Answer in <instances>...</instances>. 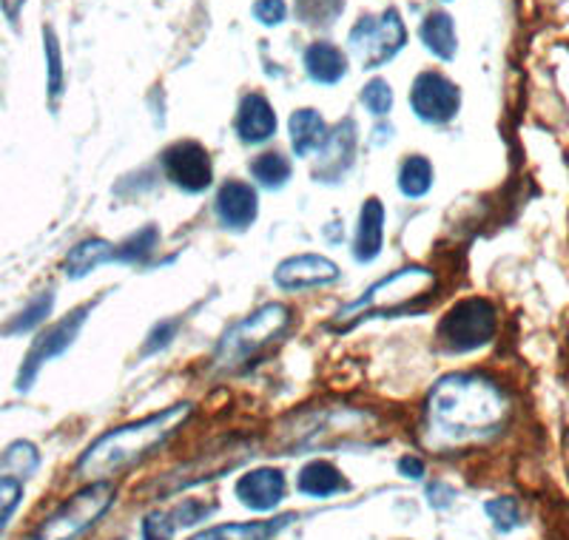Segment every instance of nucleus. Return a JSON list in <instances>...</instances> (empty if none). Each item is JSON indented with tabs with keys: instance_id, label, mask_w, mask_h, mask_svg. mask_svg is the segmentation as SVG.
<instances>
[{
	"instance_id": "f257e3e1",
	"label": "nucleus",
	"mask_w": 569,
	"mask_h": 540,
	"mask_svg": "<svg viewBox=\"0 0 569 540\" xmlns=\"http://www.w3.org/2000/svg\"><path fill=\"white\" fill-rule=\"evenodd\" d=\"M507 398L501 387L478 373H450L427 398V427L441 441L487 436L505 421Z\"/></svg>"
},
{
	"instance_id": "f03ea898",
	"label": "nucleus",
	"mask_w": 569,
	"mask_h": 540,
	"mask_svg": "<svg viewBox=\"0 0 569 540\" xmlns=\"http://www.w3.org/2000/svg\"><path fill=\"white\" fill-rule=\"evenodd\" d=\"M189 416L191 404L183 401L174 404V407H165V410L154 412V416L140 418V421L114 427V430L103 432L92 447L85 449L74 472H78V478H85V481H105V478L120 472V469L143 461L165 438L174 436Z\"/></svg>"
},
{
	"instance_id": "7ed1b4c3",
	"label": "nucleus",
	"mask_w": 569,
	"mask_h": 540,
	"mask_svg": "<svg viewBox=\"0 0 569 540\" xmlns=\"http://www.w3.org/2000/svg\"><path fill=\"white\" fill-rule=\"evenodd\" d=\"M433 287H436V274H433L430 267H399V271H393L385 279L367 287L359 299L342 307L336 313V327L345 330V327L356 325V322L367 319V316H390L396 310H407L410 302L427 296Z\"/></svg>"
},
{
	"instance_id": "20e7f679",
	"label": "nucleus",
	"mask_w": 569,
	"mask_h": 540,
	"mask_svg": "<svg viewBox=\"0 0 569 540\" xmlns=\"http://www.w3.org/2000/svg\"><path fill=\"white\" fill-rule=\"evenodd\" d=\"M291 316H294L291 307H285L282 302H271V305L260 307L251 316H245L243 322H236L234 327L225 330V336L216 345L214 370L231 373L248 365L251 358L260 356L265 347L274 345L282 333L288 330Z\"/></svg>"
},
{
	"instance_id": "39448f33",
	"label": "nucleus",
	"mask_w": 569,
	"mask_h": 540,
	"mask_svg": "<svg viewBox=\"0 0 569 540\" xmlns=\"http://www.w3.org/2000/svg\"><path fill=\"white\" fill-rule=\"evenodd\" d=\"M114 503V483L92 481L74 492L58 512H52L23 540H78L103 518Z\"/></svg>"
},
{
	"instance_id": "423d86ee",
	"label": "nucleus",
	"mask_w": 569,
	"mask_h": 540,
	"mask_svg": "<svg viewBox=\"0 0 569 540\" xmlns=\"http://www.w3.org/2000/svg\"><path fill=\"white\" fill-rule=\"evenodd\" d=\"M496 325L498 316L492 302L470 296V299L456 302L445 313V319L439 322V339L450 353H470L490 345L496 336Z\"/></svg>"
},
{
	"instance_id": "0eeeda50",
	"label": "nucleus",
	"mask_w": 569,
	"mask_h": 540,
	"mask_svg": "<svg viewBox=\"0 0 569 540\" xmlns=\"http://www.w3.org/2000/svg\"><path fill=\"white\" fill-rule=\"evenodd\" d=\"M94 305H98V302H85V305L74 307L72 313H65L63 319L54 322L52 327H47L43 333H38V339L32 342L27 358H23V365H20V373H18V390L20 393L32 390V385L38 381V376H40V370H43V367H47L52 358L63 356V353L74 345V339H78L80 330H83L85 319H89V313L94 310Z\"/></svg>"
},
{
	"instance_id": "6e6552de",
	"label": "nucleus",
	"mask_w": 569,
	"mask_h": 540,
	"mask_svg": "<svg viewBox=\"0 0 569 540\" xmlns=\"http://www.w3.org/2000/svg\"><path fill=\"white\" fill-rule=\"evenodd\" d=\"M407 29L396 9H387L382 18H362L350 29V49L359 58L362 69H379L405 49Z\"/></svg>"
},
{
	"instance_id": "1a4fd4ad",
	"label": "nucleus",
	"mask_w": 569,
	"mask_h": 540,
	"mask_svg": "<svg viewBox=\"0 0 569 540\" xmlns=\"http://www.w3.org/2000/svg\"><path fill=\"white\" fill-rule=\"evenodd\" d=\"M163 169L171 185H177L185 194H203L214 183V165L196 140H180L163 151Z\"/></svg>"
},
{
	"instance_id": "9d476101",
	"label": "nucleus",
	"mask_w": 569,
	"mask_h": 540,
	"mask_svg": "<svg viewBox=\"0 0 569 540\" xmlns=\"http://www.w3.org/2000/svg\"><path fill=\"white\" fill-rule=\"evenodd\" d=\"M410 105L416 111V118L425 120L430 125L450 123L458 114L461 105V92L453 80H447L439 72H421L413 83Z\"/></svg>"
},
{
	"instance_id": "9b49d317",
	"label": "nucleus",
	"mask_w": 569,
	"mask_h": 540,
	"mask_svg": "<svg viewBox=\"0 0 569 540\" xmlns=\"http://www.w3.org/2000/svg\"><path fill=\"white\" fill-rule=\"evenodd\" d=\"M339 279V265L319 254H299L280 262L274 271V282L282 291L299 294V291H314V287L334 285Z\"/></svg>"
},
{
	"instance_id": "f8f14e48",
	"label": "nucleus",
	"mask_w": 569,
	"mask_h": 540,
	"mask_svg": "<svg viewBox=\"0 0 569 540\" xmlns=\"http://www.w3.org/2000/svg\"><path fill=\"white\" fill-rule=\"evenodd\" d=\"M319 163H316L314 176L319 183H336L356 163V123L354 120H342L319 151Z\"/></svg>"
},
{
	"instance_id": "ddd939ff",
	"label": "nucleus",
	"mask_w": 569,
	"mask_h": 540,
	"mask_svg": "<svg viewBox=\"0 0 569 540\" xmlns=\"http://www.w3.org/2000/svg\"><path fill=\"white\" fill-rule=\"evenodd\" d=\"M216 220L228 231H248L260 214V196L243 180H228L220 185L214 200Z\"/></svg>"
},
{
	"instance_id": "4468645a",
	"label": "nucleus",
	"mask_w": 569,
	"mask_h": 540,
	"mask_svg": "<svg viewBox=\"0 0 569 540\" xmlns=\"http://www.w3.org/2000/svg\"><path fill=\"white\" fill-rule=\"evenodd\" d=\"M285 476L274 467H262L254 469V472H245L240 481H236V498L240 503H245L254 512H271L282 503L285 498Z\"/></svg>"
},
{
	"instance_id": "2eb2a0df",
	"label": "nucleus",
	"mask_w": 569,
	"mask_h": 540,
	"mask_svg": "<svg viewBox=\"0 0 569 540\" xmlns=\"http://www.w3.org/2000/svg\"><path fill=\"white\" fill-rule=\"evenodd\" d=\"M236 137L245 145H260L276 134V111L262 94H245L234 120Z\"/></svg>"
},
{
	"instance_id": "dca6fc26",
	"label": "nucleus",
	"mask_w": 569,
	"mask_h": 540,
	"mask_svg": "<svg viewBox=\"0 0 569 540\" xmlns=\"http://www.w3.org/2000/svg\"><path fill=\"white\" fill-rule=\"evenodd\" d=\"M385 245V205L379 196H367L359 211L354 234V259L356 262H374L382 254Z\"/></svg>"
},
{
	"instance_id": "f3484780",
	"label": "nucleus",
	"mask_w": 569,
	"mask_h": 540,
	"mask_svg": "<svg viewBox=\"0 0 569 540\" xmlns=\"http://www.w3.org/2000/svg\"><path fill=\"white\" fill-rule=\"evenodd\" d=\"M291 131V149L296 156H311L325 145L327 125L316 109H299L288 120Z\"/></svg>"
},
{
	"instance_id": "a211bd4d",
	"label": "nucleus",
	"mask_w": 569,
	"mask_h": 540,
	"mask_svg": "<svg viewBox=\"0 0 569 540\" xmlns=\"http://www.w3.org/2000/svg\"><path fill=\"white\" fill-rule=\"evenodd\" d=\"M305 72H308V78L314 80V83L334 85L345 78L347 60L334 43L319 40V43H311V47L305 49Z\"/></svg>"
},
{
	"instance_id": "6ab92c4d",
	"label": "nucleus",
	"mask_w": 569,
	"mask_h": 540,
	"mask_svg": "<svg viewBox=\"0 0 569 540\" xmlns=\"http://www.w3.org/2000/svg\"><path fill=\"white\" fill-rule=\"evenodd\" d=\"M114 251H118V247H114L112 242L98 240V236L78 242L63 259L65 276H69V279H83V276L92 274L94 267L105 265V262H114Z\"/></svg>"
},
{
	"instance_id": "aec40b11",
	"label": "nucleus",
	"mask_w": 569,
	"mask_h": 540,
	"mask_svg": "<svg viewBox=\"0 0 569 540\" xmlns=\"http://www.w3.org/2000/svg\"><path fill=\"white\" fill-rule=\"evenodd\" d=\"M296 521V514H282L274 521H251V523H223V527H211L191 540H271L282 527Z\"/></svg>"
},
{
	"instance_id": "412c9836",
	"label": "nucleus",
	"mask_w": 569,
	"mask_h": 540,
	"mask_svg": "<svg viewBox=\"0 0 569 540\" xmlns=\"http://www.w3.org/2000/svg\"><path fill=\"white\" fill-rule=\"evenodd\" d=\"M419 38L427 49L439 60H453L456 58V27H453V18L447 12H430L419 27Z\"/></svg>"
},
{
	"instance_id": "4be33fe9",
	"label": "nucleus",
	"mask_w": 569,
	"mask_h": 540,
	"mask_svg": "<svg viewBox=\"0 0 569 540\" xmlns=\"http://www.w3.org/2000/svg\"><path fill=\"white\" fill-rule=\"evenodd\" d=\"M345 487L347 483L339 469L327 461H311L299 472V489L311 498H327V495L342 492Z\"/></svg>"
},
{
	"instance_id": "5701e85b",
	"label": "nucleus",
	"mask_w": 569,
	"mask_h": 540,
	"mask_svg": "<svg viewBox=\"0 0 569 540\" xmlns=\"http://www.w3.org/2000/svg\"><path fill=\"white\" fill-rule=\"evenodd\" d=\"M433 189V163L427 156L413 154L407 156L399 169V191L407 200H419V196L430 194Z\"/></svg>"
},
{
	"instance_id": "b1692460",
	"label": "nucleus",
	"mask_w": 569,
	"mask_h": 540,
	"mask_svg": "<svg viewBox=\"0 0 569 540\" xmlns=\"http://www.w3.org/2000/svg\"><path fill=\"white\" fill-rule=\"evenodd\" d=\"M52 307H54V294L43 291V294L34 296L23 310L14 313L12 319L3 325V333H7V336H23V333L38 330V327L52 316Z\"/></svg>"
},
{
	"instance_id": "393cba45",
	"label": "nucleus",
	"mask_w": 569,
	"mask_h": 540,
	"mask_svg": "<svg viewBox=\"0 0 569 540\" xmlns=\"http://www.w3.org/2000/svg\"><path fill=\"white\" fill-rule=\"evenodd\" d=\"M291 174H294V169H291L288 156H282L280 151L260 154L254 163H251V176H254L262 189H268V191H280L282 185L288 183Z\"/></svg>"
},
{
	"instance_id": "a878e982",
	"label": "nucleus",
	"mask_w": 569,
	"mask_h": 540,
	"mask_svg": "<svg viewBox=\"0 0 569 540\" xmlns=\"http://www.w3.org/2000/svg\"><path fill=\"white\" fill-rule=\"evenodd\" d=\"M160 242L158 225H145L138 234H131L123 245L114 251V262H125V265H143L149 262V256L154 254V247Z\"/></svg>"
},
{
	"instance_id": "bb28decb",
	"label": "nucleus",
	"mask_w": 569,
	"mask_h": 540,
	"mask_svg": "<svg viewBox=\"0 0 569 540\" xmlns=\"http://www.w3.org/2000/svg\"><path fill=\"white\" fill-rule=\"evenodd\" d=\"M43 40H47V63H49V105H58L63 98V54H60V43L54 38L52 29H43Z\"/></svg>"
},
{
	"instance_id": "cd10ccee",
	"label": "nucleus",
	"mask_w": 569,
	"mask_h": 540,
	"mask_svg": "<svg viewBox=\"0 0 569 540\" xmlns=\"http://www.w3.org/2000/svg\"><path fill=\"white\" fill-rule=\"evenodd\" d=\"M339 12L342 0H296V14L311 27H327L331 20L339 18Z\"/></svg>"
},
{
	"instance_id": "c85d7f7f",
	"label": "nucleus",
	"mask_w": 569,
	"mask_h": 540,
	"mask_svg": "<svg viewBox=\"0 0 569 540\" xmlns=\"http://www.w3.org/2000/svg\"><path fill=\"white\" fill-rule=\"evenodd\" d=\"M20 498H23V478L9 472V469L0 472V532L12 521L14 509L20 507Z\"/></svg>"
},
{
	"instance_id": "c756f323",
	"label": "nucleus",
	"mask_w": 569,
	"mask_h": 540,
	"mask_svg": "<svg viewBox=\"0 0 569 540\" xmlns=\"http://www.w3.org/2000/svg\"><path fill=\"white\" fill-rule=\"evenodd\" d=\"M362 103H365V109L370 111V114L385 118L393 105V92H390V85H387V80L382 78L370 80V83L365 85V92H362Z\"/></svg>"
},
{
	"instance_id": "7c9ffc66",
	"label": "nucleus",
	"mask_w": 569,
	"mask_h": 540,
	"mask_svg": "<svg viewBox=\"0 0 569 540\" xmlns=\"http://www.w3.org/2000/svg\"><path fill=\"white\" fill-rule=\"evenodd\" d=\"M177 330H180V322H174V319L158 322V325L149 330V339H145V345H143V356H149V353L154 356V353L165 350V347L174 342Z\"/></svg>"
},
{
	"instance_id": "2f4dec72",
	"label": "nucleus",
	"mask_w": 569,
	"mask_h": 540,
	"mask_svg": "<svg viewBox=\"0 0 569 540\" xmlns=\"http://www.w3.org/2000/svg\"><path fill=\"white\" fill-rule=\"evenodd\" d=\"M174 514L165 512H151L143 523V540H171L174 538Z\"/></svg>"
},
{
	"instance_id": "473e14b6",
	"label": "nucleus",
	"mask_w": 569,
	"mask_h": 540,
	"mask_svg": "<svg viewBox=\"0 0 569 540\" xmlns=\"http://www.w3.org/2000/svg\"><path fill=\"white\" fill-rule=\"evenodd\" d=\"M487 512H490V518L496 521L498 529H512L518 527V507L512 498H498V501L487 503Z\"/></svg>"
},
{
	"instance_id": "72a5a7b5",
	"label": "nucleus",
	"mask_w": 569,
	"mask_h": 540,
	"mask_svg": "<svg viewBox=\"0 0 569 540\" xmlns=\"http://www.w3.org/2000/svg\"><path fill=\"white\" fill-rule=\"evenodd\" d=\"M285 14H288L285 0H256L254 3V18L265 23V27H280Z\"/></svg>"
},
{
	"instance_id": "f704fd0d",
	"label": "nucleus",
	"mask_w": 569,
	"mask_h": 540,
	"mask_svg": "<svg viewBox=\"0 0 569 540\" xmlns=\"http://www.w3.org/2000/svg\"><path fill=\"white\" fill-rule=\"evenodd\" d=\"M399 472L407 478H421L425 476V463H421L416 456H405L399 461Z\"/></svg>"
},
{
	"instance_id": "c9c22d12",
	"label": "nucleus",
	"mask_w": 569,
	"mask_h": 540,
	"mask_svg": "<svg viewBox=\"0 0 569 540\" xmlns=\"http://www.w3.org/2000/svg\"><path fill=\"white\" fill-rule=\"evenodd\" d=\"M23 3H27V0H0V9H3V14H7V18L12 20V23H18L20 9H23Z\"/></svg>"
}]
</instances>
